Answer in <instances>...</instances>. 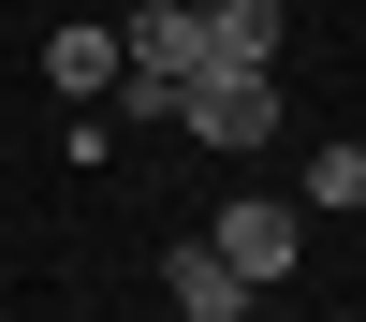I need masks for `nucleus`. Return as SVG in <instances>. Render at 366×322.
Here are the masks:
<instances>
[{
    "label": "nucleus",
    "mask_w": 366,
    "mask_h": 322,
    "mask_svg": "<svg viewBox=\"0 0 366 322\" xmlns=\"http://www.w3.org/2000/svg\"><path fill=\"white\" fill-rule=\"evenodd\" d=\"M176 132L234 146V161H249V146H279V74H220V59H205V74L176 88Z\"/></svg>",
    "instance_id": "f257e3e1"
},
{
    "label": "nucleus",
    "mask_w": 366,
    "mask_h": 322,
    "mask_svg": "<svg viewBox=\"0 0 366 322\" xmlns=\"http://www.w3.org/2000/svg\"><path fill=\"white\" fill-rule=\"evenodd\" d=\"M205 249H220L234 278L264 293V278H293V249H308V205H279V191H234L220 220H205Z\"/></svg>",
    "instance_id": "f03ea898"
},
{
    "label": "nucleus",
    "mask_w": 366,
    "mask_h": 322,
    "mask_svg": "<svg viewBox=\"0 0 366 322\" xmlns=\"http://www.w3.org/2000/svg\"><path fill=\"white\" fill-rule=\"evenodd\" d=\"M117 74L191 88V74H205V0H132V15H117Z\"/></svg>",
    "instance_id": "7ed1b4c3"
},
{
    "label": "nucleus",
    "mask_w": 366,
    "mask_h": 322,
    "mask_svg": "<svg viewBox=\"0 0 366 322\" xmlns=\"http://www.w3.org/2000/svg\"><path fill=\"white\" fill-rule=\"evenodd\" d=\"M162 308L176 322H249V278H234L205 234H176V249H162Z\"/></svg>",
    "instance_id": "20e7f679"
},
{
    "label": "nucleus",
    "mask_w": 366,
    "mask_h": 322,
    "mask_svg": "<svg viewBox=\"0 0 366 322\" xmlns=\"http://www.w3.org/2000/svg\"><path fill=\"white\" fill-rule=\"evenodd\" d=\"M205 59L220 74H279V0H205Z\"/></svg>",
    "instance_id": "39448f33"
},
{
    "label": "nucleus",
    "mask_w": 366,
    "mask_h": 322,
    "mask_svg": "<svg viewBox=\"0 0 366 322\" xmlns=\"http://www.w3.org/2000/svg\"><path fill=\"white\" fill-rule=\"evenodd\" d=\"M44 88H59V103H103V88H117V29H103V15H74V29L44 44Z\"/></svg>",
    "instance_id": "423d86ee"
},
{
    "label": "nucleus",
    "mask_w": 366,
    "mask_h": 322,
    "mask_svg": "<svg viewBox=\"0 0 366 322\" xmlns=\"http://www.w3.org/2000/svg\"><path fill=\"white\" fill-rule=\"evenodd\" d=\"M293 205H308V220H337V205H366V146H322V161H308V191H293Z\"/></svg>",
    "instance_id": "0eeeda50"
},
{
    "label": "nucleus",
    "mask_w": 366,
    "mask_h": 322,
    "mask_svg": "<svg viewBox=\"0 0 366 322\" xmlns=\"http://www.w3.org/2000/svg\"><path fill=\"white\" fill-rule=\"evenodd\" d=\"M117 15H132V0H117Z\"/></svg>",
    "instance_id": "6e6552de"
}]
</instances>
